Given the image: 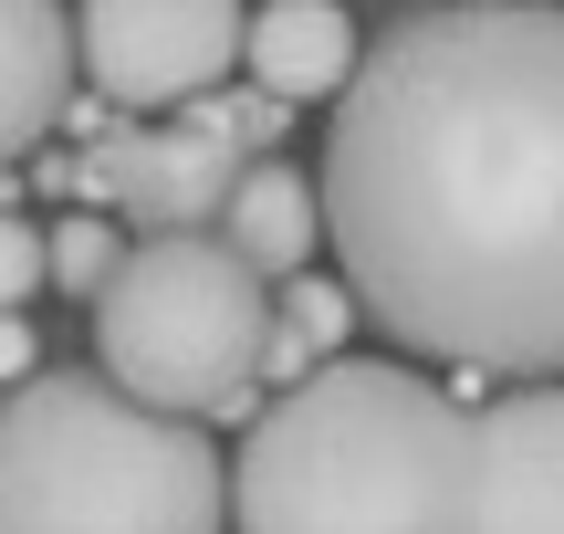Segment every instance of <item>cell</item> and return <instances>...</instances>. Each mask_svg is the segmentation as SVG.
<instances>
[{
  "instance_id": "6",
  "label": "cell",
  "mask_w": 564,
  "mask_h": 534,
  "mask_svg": "<svg viewBox=\"0 0 564 534\" xmlns=\"http://www.w3.org/2000/svg\"><path fill=\"white\" fill-rule=\"evenodd\" d=\"M251 11L230 0H95L74 11V63L116 105H209V84L241 63Z\"/></svg>"
},
{
  "instance_id": "12",
  "label": "cell",
  "mask_w": 564,
  "mask_h": 534,
  "mask_svg": "<svg viewBox=\"0 0 564 534\" xmlns=\"http://www.w3.org/2000/svg\"><path fill=\"white\" fill-rule=\"evenodd\" d=\"M272 325L293 335V346H345V325H356V293L345 284H324V273H293V284H282V305H272Z\"/></svg>"
},
{
  "instance_id": "14",
  "label": "cell",
  "mask_w": 564,
  "mask_h": 534,
  "mask_svg": "<svg viewBox=\"0 0 564 534\" xmlns=\"http://www.w3.org/2000/svg\"><path fill=\"white\" fill-rule=\"evenodd\" d=\"M42 284H53V273H42V231L0 210V314H21V305H32Z\"/></svg>"
},
{
  "instance_id": "9",
  "label": "cell",
  "mask_w": 564,
  "mask_h": 534,
  "mask_svg": "<svg viewBox=\"0 0 564 534\" xmlns=\"http://www.w3.org/2000/svg\"><path fill=\"white\" fill-rule=\"evenodd\" d=\"M366 63L356 21L335 11V0H272V11H251V42H241V74L262 84L272 105H314V95H345Z\"/></svg>"
},
{
  "instance_id": "13",
  "label": "cell",
  "mask_w": 564,
  "mask_h": 534,
  "mask_svg": "<svg viewBox=\"0 0 564 534\" xmlns=\"http://www.w3.org/2000/svg\"><path fill=\"white\" fill-rule=\"evenodd\" d=\"M209 105H220V126H230V147H241L251 168H262V158H282V116H293V105H272L262 84H241V95H209Z\"/></svg>"
},
{
  "instance_id": "1",
  "label": "cell",
  "mask_w": 564,
  "mask_h": 534,
  "mask_svg": "<svg viewBox=\"0 0 564 534\" xmlns=\"http://www.w3.org/2000/svg\"><path fill=\"white\" fill-rule=\"evenodd\" d=\"M356 314L449 367H564V11L460 0L366 42L324 137Z\"/></svg>"
},
{
  "instance_id": "8",
  "label": "cell",
  "mask_w": 564,
  "mask_h": 534,
  "mask_svg": "<svg viewBox=\"0 0 564 534\" xmlns=\"http://www.w3.org/2000/svg\"><path fill=\"white\" fill-rule=\"evenodd\" d=\"M74 11L53 0H0V168L32 158L74 116Z\"/></svg>"
},
{
  "instance_id": "11",
  "label": "cell",
  "mask_w": 564,
  "mask_h": 534,
  "mask_svg": "<svg viewBox=\"0 0 564 534\" xmlns=\"http://www.w3.org/2000/svg\"><path fill=\"white\" fill-rule=\"evenodd\" d=\"M42 273H53V293H84V305H105L126 273L116 252V221H95V210H63L53 231H42Z\"/></svg>"
},
{
  "instance_id": "7",
  "label": "cell",
  "mask_w": 564,
  "mask_h": 534,
  "mask_svg": "<svg viewBox=\"0 0 564 534\" xmlns=\"http://www.w3.org/2000/svg\"><path fill=\"white\" fill-rule=\"evenodd\" d=\"M470 534H564V388L470 409Z\"/></svg>"
},
{
  "instance_id": "2",
  "label": "cell",
  "mask_w": 564,
  "mask_h": 534,
  "mask_svg": "<svg viewBox=\"0 0 564 534\" xmlns=\"http://www.w3.org/2000/svg\"><path fill=\"white\" fill-rule=\"evenodd\" d=\"M241 534H470V409L387 356H324L230 451Z\"/></svg>"
},
{
  "instance_id": "15",
  "label": "cell",
  "mask_w": 564,
  "mask_h": 534,
  "mask_svg": "<svg viewBox=\"0 0 564 534\" xmlns=\"http://www.w3.org/2000/svg\"><path fill=\"white\" fill-rule=\"evenodd\" d=\"M42 377V356H32V325L21 314H0V388H32Z\"/></svg>"
},
{
  "instance_id": "3",
  "label": "cell",
  "mask_w": 564,
  "mask_h": 534,
  "mask_svg": "<svg viewBox=\"0 0 564 534\" xmlns=\"http://www.w3.org/2000/svg\"><path fill=\"white\" fill-rule=\"evenodd\" d=\"M230 461L209 430L158 419L116 377H53L0 398V534H220Z\"/></svg>"
},
{
  "instance_id": "5",
  "label": "cell",
  "mask_w": 564,
  "mask_h": 534,
  "mask_svg": "<svg viewBox=\"0 0 564 534\" xmlns=\"http://www.w3.org/2000/svg\"><path fill=\"white\" fill-rule=\"evenodd\" d=\"M241 168L251 158L230 147L220 105H188V116H167V126H105L95 158L74 168V189H84L95 221H105V210H126L147 242H199V231L230 210Z\"/></svg>"
},
{
  "instance_id": "4",
  "label": "cell",
  "mask_w": 564,
  "mask_h": 534,
  "mask_svg": "<svg viewBox=\"0 0 564 534\" xmlns=\"http://www.w3.org/2000/svg\"><path fill=\"white\" fill-rule=\"evenodd\" d=\"M262 346L272 293L220 231L199 242H137L116 293L95 305V377H116L158 419H262Z\"/></svg>"
},
{
  "instance_id": "10",
  "label": "cell",
  "mask_w": 564,
  "mask_h": 534,
  "mask_svg": "<svg viewBox=\"0 0 564 534\" xmlns=\"http://www.w3.org/2000/svg\"><path fill=\"white\" fill-rule=\"evenodd\" d=\"M220 242L241 252L262 284H272V273L293 284V273L314 263V242H324V200H314V179H303V168H282V158L241 168V189H230V210H220Z\"/></svg>"
}]
</instances>
